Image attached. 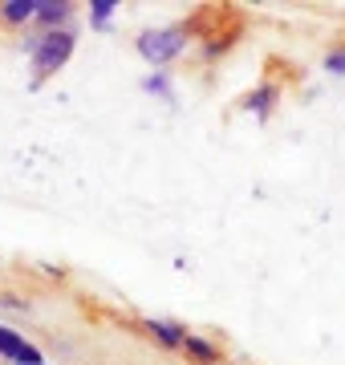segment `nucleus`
<instances>
[{
	"label": "nucleus",
	"mask_w": 345,
	"mask_h": 365,
	"mask_svg": "<svg viewBox=\"0 0 345 365\" xmlns=\"http://www.w3.org/2000/svg\"><path fill=\"white\" fill-rule=\"evenodd\" d=\"M25 49H29V66H33V73L41 81V78H49V73H57L73 57V33H66V29L41 33L37 41H29Z\"/></svg>",
	"instance_id": "f257e3e1"
},
{
	"label": "nucleus",
	"mask_w": 345,
	"mask_h": 365,
	"mask_svg": "<svg viewBox=\"0 0 345 365\" xmlns=\"http://www.w3.org/2000/svg\"><path fill=\"white\" fill-rule=\"evenodd\" d=\"M183 49H187V29H179V25L146 29L143 37H138V53H143L150 66H167V61H175Z\"/></svg>",
	"instance_id": "f03ea898"
},
{
	"label": "nucleus",
	"mask_w": 345,
	"mask_h": 365,
	"mask_svg": "<svg viewBox=\"0 0 345 365\" xmlns=\"http://www.w3.org/2000/svg\"><path fill=\"white\" fill-rule=\"evenodd\" d=\"M0 21L4 25H29V21H37V0H4L0 4Z\"/></svg>",
	"instance_id": "7ed1b4c3"
},
{
	"label": "nucleus",
	"mask_w": 345,
	"mask_h": 365,
	"mask_svg": "<svg viewBox=\"0 0 345 365\" xmlns=\"http://www.w3.org/2000/svg\"><path fill=\"white\" fill-rule=\"evenodd\" d=\"M183 353L191 357V361H200V365H215V361H220V349H215L212 341L195 337V333H187V341H183Z\"/></svg>",
	"instance_id": "20e7f679"
},
{
	"label": "nucleus",
	"mask_w": 345,
	"mask_h": 365,
	"mask_svg": "<svg viewBox=\"0 0 345 365\" xmlns=\"http://www.w3.org/2000/svg\"><path fill=\"white\" fill-rule=\"evenodd\" d=\"M66 16H69V0H37V21L49 29V33H53Z\"/></svg>",
	"instance_id": "39448f33"
},
{
	"label": "nucleus",
	"mask_w": 345,
	"mask_h": 365,
	"mask_svg": "<svg viewBox=\"0 0 345 365\" xmlns=\"http://www.w3.org/2000/svg\"><path fill=\"white\" fill-rule=\"evenodd\" d=\"M146 333H155L167 349H183V341H187V329L171 325V321H146Z\"/></svg>",
	"instance_id": "423d86ee"
},
{
	"label": "nucleus",
	"mask_w": 345,
	"mask_h": 365,
	"mask_svg": "<svg viewBox=\"0 0 345 365\" xmlns=\"http://www.w3.org/2000/svg\"><path fill=\"white\" fill-rule=\"evenodd\" d=\"M25 349H29V341L21 337V333H13L9 325H0V357H9V361H21L25 357Z\"/></svg>",
	"instance_id": "0eeeda50"
},
{
	"label": "nucleus",
	"mask_w": 345,
	"mask_h": 365,
	"mask_svg": "<svg viewBox=\"0 0 345 365\" xmlns=\"http://www.w3.org/2000/svg\"><path fill=\"white\" fill-rule=\"evenodd\" d=\"M277 98H280L277 86H260L256 93H248V102H244V106H248L256 118H268V110H272V102H277Z\"/></svg>",
	"instance_id": "6e6552de"
},
{
	"label": "nucleus",
	"mask_w": 345,
	"mask_h": 365,
	"mask_svg": "<svg viewBox=\"0 0 345 365\" xmlns=\"http://www.w3.org/2000/svg\"><path fill=\"white\" fill-rule=\"evenodd\" d=\"M118 0H90V25L93 29H106V21L114 16Z\"/></svg>",
	"instance_id": "1a4fd4ad"
},
{
	"label": "nucleus",
	"mask_w": 345,
	"mask_h": 365,
	"mask_svg": "<svg viewBox=\"0 0 345 365\" xmlns=\"http://www.w3.org/2000/svg\"><path fill=\"white\" fill-rule=\"evenodd\" d=\"M146 90H150V93H163V98L171 102V81H167V78H146Z\"/></svg>",
	"instance_id": "9d476101"
},
{
	"label": "nucleus",
	"mask_w": 345,
	"mask_h": 365,
	"mask_svg": "<svg viewBox=\"0 0 345 365\" xmlns=\"http://www.w3.org/2000/svg\"><path fill=\"white\" fill-rule=\"evenodd\" d=\"M325 66H329V73H345V49L341 53H329V57H325Z\"/></svg>",
	"instance_id": "9b49d317"
},
{
	"label": "nucleus",
	"mask_w": 345,
	"mask_h": 365,
	"mask_svg": "<svg viewBox=\"0 0 345 365\" xmlns=\"http://www.w3.org/2000/svg\"><path fill=\"white\" fill-rule=\"evenodd\" d=\"M0 304H4V309H16V313H25V300L21 297H0Z\"/></svg>",
	"instance_id": "f8f14e48"
}]
</instances>
